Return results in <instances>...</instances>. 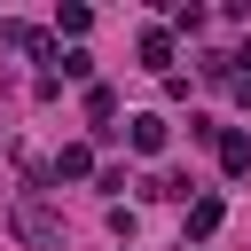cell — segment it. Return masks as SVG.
Listing matches in <instances>:
<instances>
[{"label":"cell","mask_w":251,"mask_h":251,"mask_svg":"<svg viewBox=\"0 0 251 251\" xmlns=\"http://www.w3.org/2000/svg\"><path fill=\"white\" fill-rule=\"evenodd\" d=\"M16 235H24L31 251H63V220H55L39 196H24V204H16Z\"/></svg>","instance_id":"6da1fadb"},{"label":"cell","mask_w":251,"mask_h":251,"mask_svg":"<svg viewBox=\"0 0 251 251\" xmlns=\"http://www.w3.org/2000/svg\"><path fill=\"white\" fill-rule=\"evenodd\" d=\"M126 141H133L141 157H157V149H165V118H149V110H141V118H126Z\"/></svg>","instance_id":"7a4b0ae2"},{"label":"cell","mask_w":251,"mask_h":251,"mask_svg":"<svg viewBox=\"0 0 251 251\" xmlns=\"http://www.w3.org/2000/svg\"><path fill=\"white\" fill-rule=\"evenodd\" d=\"M204 235H220V196H196L188 204V243H204Z\"/></svg>","instance_id":"3957f363"},{"label":"cell","mask_w":251,"mask_h":251,"mask_svg":"<svg viewBox=\"0 0 251 251\" xmlns=\"http://www.w3.org/2000/svg\"><path fill=\"white\" fill-rule=\"evenodd\" d=\"M55 173H63V180H86V173H94V149H86V141H71V149L55 157Z\"/></svg>","instance_id":"277c9868"},{"label":"cell","mask_w":251,"mask_h":251,"mask_svg":"<svg viewBox=\"0 0 251 251\" xmlns=\"http://www.w3.org/2000/svg\"><path fill=\"white\" fill-rule=\"evenodd\" d=\"M220 165L227 173H251V133H220Z\"/></svg>","instance_id":"5b68a950"},{"label":"cell","mask_w":251,"mask_h":251,"mask_svg":"<svg viewBox=\"0 0 251 251\" xmlns=\"http://www.w3.org/2000/svg\"><path fill=\"white\" fill-rule=\"evenodd\" d=\"M141 63L165 71V63H173V31H141Z\"/></svg>","instance_id":"8992f818"}]
</instances>
